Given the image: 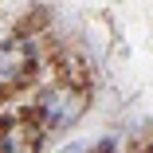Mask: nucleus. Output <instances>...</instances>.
I'll return each instance as SVG.
<instances>
[{"label":"nucleus","mask_w":153,"mask_h":153,"mask_svg":"<svg viewBox=\"0 0 153 153\" xmlns=\"http://www.w3.org/2000/svg\"><path fill=\"white\" fill-rule=\"evenodd\" d=\"M82 114V94H75V86H47L36 102V122L43 130H63Z\"/></svg>","instance_id":"obj_1"},{"label":"nucleus","mask_w":153,"mask_h":153,"mask_svg":"<svg viewBox=\"0 0 153 153\" xmlns=\"http://www.w3.org/2000/svg\"><path fill=\"white\" fill-rule=\"evenodd\" d=\"M36 67V55L27 43H0V90H12L20 82H27V75H32Z\"/></svg>","instance_id":"obj_2"},{"label":"nucleus","mask_w":153,"mask_h":153,"mask_svg":"<svg viewBox=\"0 0 153 153\" xmlns=\"http://www.w3.org/2000/svg\"><path fill=\"white\" fill-rule=\"evenodd\" d=\"M39 137H43V126L39 122H12V126L0 134V153H39Z\"/></svg>","instance_id":"obj_3"}]
</instances>
